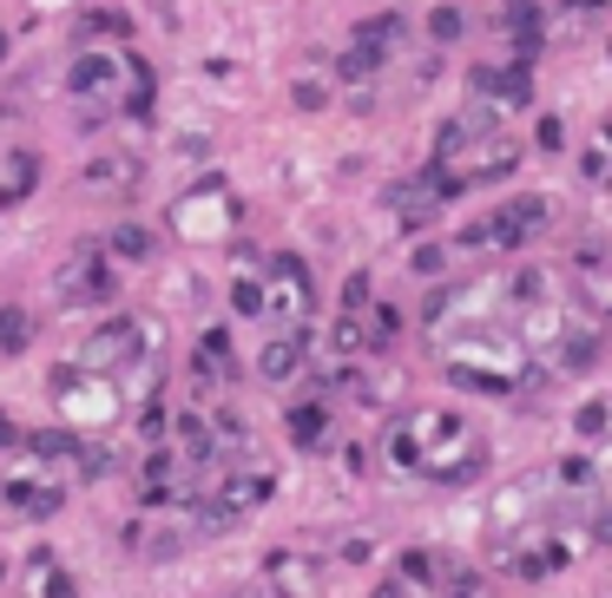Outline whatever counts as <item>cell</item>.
<instances>
[{"label":"cell","instance_id":"obj_27","mask_svg":"<svg viewBox=\"0 0 612 598\" xmlns=\"http://www.w3.org/2000/svg\"><path fill=\"white\" fill-rule=\"evenodd\" d=\"M461 26H468V20H461V7H435V13H429V33H435L442 46H455V40H461Z\"/></svg>","mask_w":612,"mask_h":598},{"label":"cell","instance_id":"obj_36","mask_svg":"<svg viewBox=\"0 0 612 598\" xmlns=\"http://www.w3.org/2000/svg\"><path fill=\"white\" fill-rule=\"evenodd\" d=\"M541 7H560V13H567V7H587V13H600L607 0H541Z\"/></svg>","mask_w":612,"mask_h":598},{"label":"cell","instance_id":"obj_4","mask_svg":"<svg viewBox=\"0 0 612 598\" xmlns=\"http://www.w3.org/2000/svg\"><path fill=\"white\" fill-rule=\"evenodd\" d=\"M158 342H165V329L152 323V316H112V323H99L92 336H86V349H79V375H119L125 362H138V356H158Z\"/></svg>","mask_w":612,"mask_h":598},{"label":"cell","instance_id":"obj_30","mask_svg":"<svg viewBox=\"0 0 612 598\" xmlns=\"http://www.w3.org/2000/svg\"><path fill=\"white\" fill-rule=\"evenodd\" d=\"M290 99H297L303 112H323V105H330V92H323V79H297V86H290Z\"/></svg>","mask_w":612,"mask_h":598},{"label":"cell","instance_id":"obj_38","mask_svg":"<svg viewBox=\"0 0 612 598\" xmlns=\"http://www.w3.org/2000/svg\"><path fill=\"white\" fill-rule=\"evenodd\" d=\"M0 53H7V40H0Z\"/></svg>","mask_w":612,"mask_h":598},{"label":"cell","instance_id":"obj_17","mask_svg":"<svg viewBox=\"0 0 612 598\" xmlns=\"http://www.w3.org/2000/svg\"><path fill=\"white\" fill-rule=\"evenodd\" d=\"M237 375V349H231V329H204L198 356H191V388H218Z\"/></svg>","mask_w":612,"mask_h":598},{"label":"cell","instance_id":"obj_15","mask_svg":"<svg viewBox=\"0 0 612 598\" xmlns=\"http://www.w3.org/2000/svg\"><path fill=\"white\" fill-rule=\"evenodd\" d=\"M330 415H336V402H330L323 388H310V395H297V402L283 408V435H290L297 448H323V435H330Z\"/></svg>","mask_w":612,"mask_h":598},{"label":"cell","instance_id":"obj_16","mask_svg":"<svg viewBox=\"0 0 612 598\" xmlns=\"http://www.w3.org/2000/svg\"><path fill=\"white\" fill-rule=\"evenodd\" d=\"M0 507L26 514V520H53L66 507V494L46 481V474H20V481H0Z\"/></svg>","mask_w":612,"mask_h":598},{"label":"cell","instance_id":"obj_9","mask_svg":"<svg viewBox=\"0 0 612 598\" xmlns=\"http://www.w3.org/2000/svg\"><path fill=\"white\" fill-rule=\"evenodd\" d=\"M59 296H66V303H112V296H119V277H112V263H105L99 244H79V250L59 263Z\"/></svg>","mask_w":612,"mask_h":598},{"label":"cell","instance_id":"obj_35","mask_svg":"<svg viewBox=\"0 0 612 598\" xmlns=\"http://www.w3.org/2000/svg\"><path fill=\"white\" fill-rule=\"evenodd\" d=\"M376 598H422V593H415V586H402V579H396V573H389V579H382V586H376Z\"/></svg>","mask_w":612,"mask_h":598},{"label":"cell","instance_id":"obj_5","mask_svg":"<svg viewBox=\"0 0 612 598\" xmlns=\"http://www.w3.org/2000/svg\"><path fill=\"white\" fill-rule=\"evenodd\" d=\"M402 40H409V20H402V13H376V20H363V26L349 33V46L336 53V72H343L349 86H369V79L396 59Z\"/></svg>","mask_w":612,"mask_h":598},{"label":"cell","instance_id":"obj_1","mask_svg":"<svg viewBox=\"0 0 612 598\" xmlns=\"http://www.w3.org/2000/svg\"><path fill=\"white\" fill-rule=\"evenodd\" d=\"M382 454L402 474H422V481H442V487H461V481L488 474V441L475 435V421L461 408H409V415H396L389 435H382Z\"/></svg>","mask_w":612,"mask_h":598},{"label":"cell","instance_id":"obj_31","mask_svg":"<svg viewBox=\"0 0 612 598\" xmlns=\"http://www.w3.org/2000/svg\"><path fill=\"white\" fill-rule=\"evenodd\" d=\"M349 309H369V270H356L349 283H343V316Z\"/></svg>","mask_w":612,"mask_h":598},{"label":"cell","instance_id":"obj_24","mask_svg":"<svg viewBox=\"0 0 612 598\" xmlns=\"http://www.w3.org/2000/svg\"><path fill=\"white\" fill-rule=\"evenodd\" d=\"M33 349V316L20 303H0V356H26Z\"/></svg>","mask_w":612,"mask_h":598},{"label":"cell","instance_id":"obj_26","mask_svg":"<svg viewBox=\"0 0 612 598\" xmlns=\"http://www.w3.org/2000/svg\"><path fill=\"white\" fill-rule=\"evenodd\" d=\"M33 579L46 586V598H79L73 573H59V560H53V553H33Z\"/></svg>","mask_w":612,"mask_h":598},{"label":"cell","instance_id":"obj_37","mask_svg":"<svg viewBox=\"0 0 612 598\" xmlns=\"http://www.w3.org/2000/svg\"><path fill=\"white\" fill-rule=\"evenodd\" d=\"M0 448H20V428H13L7 415H0Z\"/></svg>","mask_w":612,"mask_h":598},{"label":"cell","instance_id":"obj_3","mask_svg":"<svg viewBox=\"0 0 612 598\" xmlns=\"http://www.w3.org/2000/svg\"><path fill=\"white\" fill-rule=\"evenodd\" d=\"M125 79H132V53H125V46H86V53L73 59L66 86H73V105H79V125H86V132L119 112Z\"/></svg>","mask_w":612,"mask_h":598},{"label":"cell","instance_id":"obj_18","mask_svg":"<svg viewBox=\"0 0 612 598\" xmlns=\"http://www.w3.org/2000/svg\"><path fill=\"white\" fill-rule=\"evenodd\" d=\"M33 184H40V151L7 145V151H0V211L26 204V198H33Z\"/></svg>","mask_w":612,"mask_h":598},{"label":"cell","instance_id":"obj_10","mask_svg":"<svg viewBox=\"0 0 612 598\" xmlns=\"http://www.w3.org/2000/svg\"><path fill=\"white\" fill-rule=\"evenodd\" d=\"M560 283L574 290V303H580L593 323L612 309V263H607V250H600V244L574 250V257H567V270H560Z\"/></svg>","mask_w":612,"mask_h":598},{"label":"cell","instance_id":"obj_20","mask_svg":"<svg viewBox=\"0 0 612 598\" xmlns=\"http://www.w3.org/2000/svg\"><path fill=\"white\" fill-rule=\"evenodd\" d=\"M270 586L283 598H316V573L303 553H270Z\"/></svg>","mask_w":612,"mask_h":598},{"label":"cell","instance_id":"obj_7","mask_svg":"<svg viewBox=\"0 0 612 598\" xmlns=\"http://www.w3.org/2000/svg\"><path fill=\"white\" fill-rule=\"evenodd\" d=\"M547 224H554V204H547V198H508L488 224H475V230L461 237V250H475V244H494V250H527Z\"/></svg>","mask_w":612,"mask_h":598},{"label":"cell","instance_id":"obj_23","mask_svg":"<svg viewBox=\"0 0 612 598\" xmlns=\"http://www.w3.org/2000/svg\"><path fill=\"white\" fill-rule=\"evenodd\" d=\"M105 257H125V263H152L158 257V230L152 224H119L112 230V250Z\"/></svg>","mask_w":612,"mask_h":598},{"label":"cell","instance_id":"obj_22","mask_svg":"<svg viewBox=\"0 0 612 598\" xmlns=\"http://www.w3.org/2000/svg\"><path fill=\"white\" fill-rule=\"evenodd\" d=\"M152 99H158V72H152V66L132 53V79H125V99H119V112H125V119H145V112H152Z\"/></svg>","mask_w":612,"mask_h":598},{"label":"cell","instance_id":"obj_14","mask_svg":"<svg viewBox=\"0 0 612 598\" xmlns=\"http://www.w3.org/2000/svg\"><path fill=\"white\" fill-rule=\"evenodd\" d=\"M442 191H435V178L422 171V178H402V184H389V211L402 217V230H422V224H435L442 217Z\"/></svg>","mask_w":612,"mask_h":598},{"label":"cell","instance_id":"obj_2","mask_svg":"<svg viewBox=\"0 0 612 598\" xmlns=\"http://www.w3.org/2000/svg\"><path fill=\"white\" fill-rule=\"evenodd\" d=\"M514 165H521V138L501 125L494 105H468V112L442 119L435 151H429V178L442 198H468L481 184H501Z\"/></svg>","mask_w":612,"mask_h":598},{"label":"cell","instance_id":"obj_33","mask_svg":"<svg viewBox=\"0 0 612 598\" xmlns=\"http://www.w3.org/2000/svg\"><path fill=\"white\" fill-rule=\"evenodd\" d=\"M541 145H547V151H560V145H567V132H560V119H541Z\"/></svg>","mask_w":612,"mask_h":598},{"label":"cell","instance_id":"obj_13","mask_svg":"<svg viewBox=\"0 0 612 598\" xmlns=\"http://www.w3.org/2000/svg\"><path fill=\"white\" fill-rule=\"evenodd\" d=\"M303 369H310V329H303V323H297V329H270L264 349H257V375L283 388V382H297Z\"/></svg>","mask_w":612,"mask_h":598},{"label":"cell","instance_id":"obj_25","mask_svg":"<svg viewBox=\"0 0 612 598\" xmlns=\"http://www.w3.org/2000/svg\"><path fill=\"white\" fill-rule=\"evenodd\" d=\"M79 40H132V20L112 7H92V13H79Z\"/></svg>","mask_w":612,"mask_h":598},{"label":"cell","instance_id":"obj_29","mask_svg":"<svg viewBox=\"0 0 612 598\" xmlns=\"http://www.w3.org/2000/svg\"><path fill=\"white\" fill-rule=\"evenodd\" d=\"M574 428H580L587 441H600V435H607V402H580V415H574Z\"/></svg>","mask_w":612,"mask_h":598},{"label":"cell","instance_id":"obj_34","mask_svg":"<svg viewBox=\"0 0 612 598\" xmlns=\"http://www.w3.org/2000/svg\"><path fill=\"white\" fill-rule=\"evenodd\" d=\"M580 171H587V178H593V184H600V178H607V151H600V145H593V151H587V158H580Z\"/></svg>","mask_w":612,"mask_h":598},{"label":"cell","instance_id":"obj_28","mask_svg":"<svg viewBox=\"0 0 612 598\" xmlns=\"http://www.w3.org/2000/svg\"><path fill=\"white\" fill-rule=\"evenodd\" d=\"M448 263H455V244H422V250H415V270H422V277H435V270H448Z\"/></svg>","mask_w":612,"mask_h":598},{"label":"cell","instance_id":"obj_8","mask_svg":"<svg viewBox=\"0 0 612 598\" xmlns=\"http://www.w3.org/2000/svg\"><path fill=\"white\" fill-rule=\"evenodd\" d=\"M560 500V487H554V467H541V474H521L514 487H501L494 494V514H488V540L501 546L508 533H521V527H534L547 507Z\"/></svg>","mask_w":612,"mask_h":598},{"label":"cell","instance_id":"obj_21","mask_svg":"<svg viewBox=\"0 0 612 598\" xmlns=\"http://www.w3.org/2000/svg\"><path fill=\"white\" fill-rule=\"evenodd\" d=\"M20 448L33 454V461H79V435H66V428H33V435H20Z\"/></svg>","mask_w":612,"mask_h":598},{"label":"cell","instance_id":"obj_12","mask_svg":"<svg viewBox=\"0 0 612 598\" xmlns=\"http://www.w3.org/2000/svg\"><path fill=\"white\" fill-rule=\"evenodd\" d=\"M468 86H475V105H508V112H521V105H534V72L514 59V66H475L468 72Z\"/></svg>","mask_w":612,"mask_h":598},{"label":"cell","instance_id":"obj_6","mask_svg":"<svg viewBox=\"0 0 612 598\" xmlns=\"http://www.w3.org/2000/svg\"><path fill=\"white\" fill-rule=\"evenodd\" d=\"M310 309H316V277H310V263L290 257V250L264 257V316H277V329H297Z\"/></svg>","mask_w":612,"mask_h":598},{"label":"cell","instance_id":"obj_11","mask_svg":"<svg viewBox=\"0 0 612 598\" xmlns=\"http://www.w3.org/2000/svg\"><path fill=\"white\" fill-rule=\"evenodd\" d=\"M138 178H145V158L125 151V145L79 165V191H92V198H125V191H138Z\"/></svg>","mask_w":612,"mask_h":598},{"label":"cell","instance_id":"obj_19","mask_svg":"<svg viewBox=\"0 0 612 598\" xmlns=\"http://www.w3.org/2000/svg\"><path fill=\"white\" fill-rule=\"evenodd\" d=\"M171 435H178V461H191V467H204L218 448H211V421H204V408H178L171 415Z\"/></svg>","mask_w":612,"mask_h":598},{"label":"cell","instance_id":"obj_32","mask_svg":"<svg viewBox=\"0 0 612 598\" xmlns=\"http://www.w3.org/2000/svg\"><path fill=\"white\" fill-rule=\"evenodd\" d=\"M442 598H494V593H488V586H481L475 573H455V579L442 586Z\"/></svg>","mask_w":612,"mask_h":598}]
</instances>
